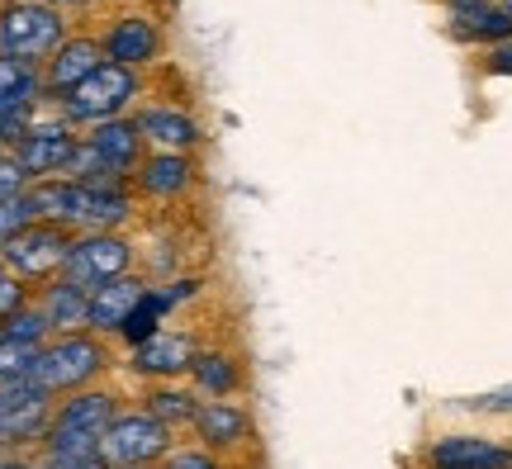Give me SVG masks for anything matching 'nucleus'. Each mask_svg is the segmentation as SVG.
Masks as SVG:
<instances>
[{
  "instance_id": "f3484780",
  "label": "nucleus",
  "mask_w": 512,
  "mask_h": 469,
  "mask_svg": "<svg viewBox=\"0 0 512 469\" xmlns=\"http://www.w3.org/2000/svg\"><path fill=\"white\" fill-rule=\"evenodd\" d=\"M147 280L143 275H119V280H110V285L91 289V323H86V332H124V323L133 318V308L143 304L147 294Z\"/></svg>"
},
{
  "instance_id": "f704fd0d",
  "label": "nucleus",
  "mask_w": 512,
  "mask_h": 469,
  "mask_svg": "<svg viewBox=\"0 0 512 469\" xmlns=\"http://www.w3.org/2000/svg\"><path fill=\"white\" fill-rule=\"evenodd\" d=\"M475 408H489V413H503V408H512V389H508V394H489V398H479Z\"/></svg>"
},
{
  "instance_id": "473e14b6",
  "label": "nucleus",
  "mask_w": 512,
  "mask_h": 469,
  "mask_svg": "<svg viewBox=\"0 0 512 469\" xmlns=\"http://www.w3.org/2000/svg\"><path fill=\"white\" fill-rule=\"evenodd\" d=\"M195 289H200V280H176L166 294H171V304H185V299H195Z\"/></svg>"
},
{
  "instance_id": "b1692460",
  "label": "nucleus",
  "mask_w": 512,
  "mask_h": 469,
  "mask_svg": "<svg viewBox=\"0 0 512 469\" xmlns=\"http://www.w3.org/2000/svg\"><path fill=\"white\" fill-rule=\"evenodd\" d=\"M200 403L204 398L195 389H181V384H157L152 394H147V413L162 422L166 432H181V427H195V417H200Z\"/></svg>"
},
{
  "instance_id": "f257e3e1",
  "label": "nucleus",
  "mask_w": 512,
  "mask_h": 469,
  "mask_svg": "<svg viewBox=\"0 0 512 469\" xmlns=\"http://www.w3.org/2000/svg\"><path fill=\"white\" fill-rule=\"evenodd\" d=\"M29 199H34L38 218L48 223H62L72 233H119L128 218H133V195L124 190V181H34L29 185Z\"/></svg>"
},
{
  "instance_id": "412c9836",
  "label": "nucleus",
  "mask_w": 512,
  "mask_h": 469,
  "mask_svg": "<svg viewBox=\"0 0 512 469\" xmlns=\"http://www.w3.org/2000/svg\"><path fill=\"white\" fill-rule=\"evenodd\" d=\"M38 313L48 318V327H53L57 337L86 332V323H91V294H86L81 285H67V280L57 275V280H48V289H43Z\"/></svg>"
},
{
  "instance_id": "4be33fe9",
  "label": "nucleus",
  "mask_w": 512,
  "mask_h": 469,
  "mask_svg": "<svg viewBox=\"0 0 512 469\" xmlns=\"http://www.w3.org/2000/svg\"><path fill=\"white\" fill-rule=\"evenodd\" d=\"M190 379H195L200 398H233L242 389V365L228 351H200L190 365Z\"/></svg>"
},
{
  "instance_id": "0eeeda50",
  "label": "nucleus",
  "mask_w": 512,
  "mask_h": 469,
  "mask_svg": "<svg viewBox=\"0 0 512 469\" xmlns=\"http://www.w3.org/2000/svg\"><path fill=\"white\" fill-rule=\"evenodd\" d=\"M138 95V72L133 67H119V62H105L100 72H91L76 91H67L57 100L62 119L67 124H105V119H124V109L133 105Z\"/></svg>"
},
{
  "instance_id": "dca6fc26",
  "label": "nucleus",
  "mask_w": 512,
  "mask_h": 469,
  "mask_svg": "<svg viewBox=\"0 0 512 469\" xmlns=\"http://www.w3.org/2000/svg\"><path fill=\"white\" fill-rule=\"evenodd\" d=\"M195 436L204 441V451H238L252 441V417L233 398H204L200 417H195Z\"/></svg>"
},
{
  "instance_id": "7ed1b4c3",
  "label": "nucleus",
  "mask_w": 512,
  "mask_h": 469,
  "mask_svg": "<svg viewBox=\"0 0 512 469\" xmlns=\"http://www.w3.org/2000/svg\"><path fill=\"white\" fill-rule=\"evenodd\" d=\"M110 365V351L95 332H67V337H53V342L38 351L34 370H29V384L48 389V394H81L91 389L100 370Z\"/></svg>"
},
{
  "instance_id": "a19ab883",
  "label": "nucleus",
  "mask_w": 512,
  "mask_h": 469,
  "mask_svg": "<svg viewBox=\"0 0 512 469\" xmlns=\"http://www.w3.org/2000/svg\"><path fill=\"white\" fill-rule=\"evenodd\" d=\"M0 152H5V143H0Z\"/></svg>"
},
{
  "instance_id": "1a4fd4ad",
  "label": "nucleus",
  "mask_w": 512,
  "mask_h": 469,
  "mask_svg": "<svg viewBox=\"0 0 512 469\" xmlns=\"http://www.w3.org/2000/svg\"><path fill=\"white\" fill-rule=\"evenodd\" d=\"M53 394L38 389L29 379H10L0 384V446H29L48 436L53 422Z\"/></svg>"
},
{
  "instance_id": "e433bc0d",
  "label": "nucleus",
  "mask_w": 512,
  "mask_h": 469,
  "mask_svg": "<svg viewBox=\"0 0 512 469\" xmlns=\"http://www.w3.org/2000/svg\"><path fill=\"white\" fill-rule=\"evenodd\" d=\"M0 469H43L34 460H19V455H0Z\"/></svg>"
},
{
  "instance_id": "4468645a",
  "label": "nucleus",
  "mask_w": 512,
  "mask_h": 469,
  "mask_svg": "<svg viewBox=\"0 0 512 469\" xmlns=\"http://www.w3.org/2000/svg\"><path fill=\"white\" fill-rule=\"evenodd\" d=\"M100 43H105V62L133 67V72L162 57V29H157L147 15H119L110 29H105Z\"/></svg>"
},
{
  "instance_id": "423d86ee",
  "label": "nucleus",
  "mask_w": 512,
  "mask_h": 469,
  "mask_svg": "<svg viewBox=\"0 0 512 469\" xmlns=\"http://www.w3.org/2000/svg\"><path fill=\"white\" fill-rule=\"evenodd\" d=\"M176 451V441L147 408H119V417L110 422V432L100 441V465L105 469H143L157 465Z\"/></svg>"
},
{
  "instance_id": "ea45409f",
  "label": "nucleus",
  "mask_w": 512,
  "mask_h": 469,
  "mask_svg": "<svg viewBox=\"0 0 512 469\" xmlns=\"http://www.w3.org/2000/svg\"><path fill=\"white\" fill-rule=\"evenodd\" d=\"M143 469H162V465H143Z\"/></svg>"
},
{
  "instance_id": "7c9ffc66",
  "label": "nucleus",
  "mask_w": 512,
  "mask_h": 469,
  "mask_svg": "<svg viewBox=\"0 0 512 469\" xmlns=\"http://www.w3.org/2000/svg\"><path fill=\"white\" fill-rule=\"evenodd\" d=\"M19 308H24V285H19L15 275L0 266V323H5L10 313H19Z\"/></svg>"
},
{
  "instance_id": "f8f14e48",
  "label": "nucleus",
  "mask_w": 512,
  "mask_h": 469,
  "mask_svg": "<svg viewBox=\"0 0 512 469\" xmlns=\"http://www.w3.org/2000/svg\"><path fill=\"white\" fill-rule=\"evenodd\" d=\"M427 469H512V446L494 436L446 432L422 451Z\"/></svg>"
},
{
  "instance_id": "a878e982",
  "label": "nucleus",
  "mask_w": 512,
  "mask_h": 469,
  "mask_svg": "<svg viewBox=\"0 0 512 469\" xmlns=\"http://www.w3.org/2000/svg\"><path fill=\"white\" fill-rule=\"evenodd\" d=\"M0 337H5V342H24V346H48L53 327H48V318H43L38 308H19V313H10V318L0 323Z\"/></svg>"
},
{
  "instance_id": "cd10ccee",
  "label": "nucleus",
  "mask_w": 512,
  "mask_h": 469,
  "mask_svg": "<svg viewBox=\"0 0 512 469\" xmlns=\"http://www.w3.org/2000/svg\"><path fill=\"white\" fill-rule=\"evenodd\" d=\"M29 223H38V209H34V199H29V190L15 199H0V247H5L19 228H29Z\"/></svg>"
},
{
  "instance_id": "20e7f679",
  "label": "nucleus",
  "mask_w": 512,
  "mask_h": 469,
  "mask_svg": "<svg viewBox=\"0 0 512 469\" xmlns=\"http://www.w3.org/2000/svg\"><path fill=\"white\" fill-rule=\"evenodd\" d=\"M67 43V19L62 10L43 5V0H10L0 10V57L15 62H48Z\"/></svg>"
},
{
  "instance_id": "9b49d317",
  "label": "nucleus",
  "mask_w": 512,
  "mask_h": 469,
  "mask_svg": "<svg viewBox=\"0 0 512 469\" xmlns=\"http://www.w3.org/2000/svg\"><path fill=\"white\" fill-rule=\"evenodd\" d=\"M38 95H43V72L34 62L0 57V143H5V152L29 128V109L38 105Z\"/></svg>"
},
{
  "instance_id": "bb28decb",
  "label": "nucleus",
  "mask_w": 512,
  "mask_h": 469,
  "mask_svg": "<svg viewBox=\"0 0 512 469\" xmlns=\"http://www.w3.org/2000/svg\"><path fill=\"white\" fill-rule=\"evenodd\" d=\"M38 351H43V346H24V342H5V337H0V384H10V379H29Z\"/></svg>"
},
{
  "instance_id": "2eb2a0df",
  "label": "nucleus",
  "mask_w": 512,
  "mask_h": 469,
  "mask_svg": "<svg viewBox=\"0 0 512 469\" xmlns=\"http://www.w3.org/2000/svg\"><path fill=\"white\" fill-rule=\"evenodd\" d=\"M100 67H105V43H100V38H67V43L48 57L43 91L62 100V95L76 91V86H81L91 72H100Z\"/></svg>"
},
{
  "instance_id": "a211bd4d",
  "label": "nucleus",
  "mask_w": 512,
  "mask_h": 469,
  "mask_svg": "<svg viewBox=\"0 0 512 469\" xmlns=\"http://www.w3.org/2000/svg\"><path fill=\"white\" fill-rule=\"evenodd\" d=\"M86 143L95 147V157L110 166L114 176H128V171L143 166V133H138L133 119H105V124H95L86 133Z\"/></svg>"
},
{
  "instance_id": "6ab92c4d",
  "label": "nucleus",
  "mask_w": 512,
  "mask_h": 469,
  "mask_svg": "<svg viewBox=\"0 0 512 469\" xmlns=\"http://www.w3.org/2000/svg\"><path fill=\"white\" fill-rule=\"evenodd\" d=\"M138 133H143V143H152L157 152H190V147L200 143V124L181 114L176 105H147L138 109Z\"/></svg>"
},
{
  "instance_id": "c9c22d12",
  "label": "nucleus",
  "mask_w": 512,
  "mask_h": 469,
  "mask_svg": "<svg viewBox=\"0 0 512 469\" xmlns=\"http://www.w3.org/2000/svg\"><path fill=\"white\" fill-rule=\"evenodd\" d=\"M43 469H105L100 460H48Z\"/></svg>"
},
{
  "instance_id": "6e6552de",
  "label": "nucleus",
  "mask_w": 512,
  "mask_h": 469,
  "mask_svg": "<svg viewBox=\"0 0 512 469\" xmlns=\"http://www.w3.org/2000/svg\"><path fill=\"white\" fill-rule=\"evenodd\" d=\"M128 266H133V242L124 233H81L67 266H62V280L91 294V289L128 275Z\"/></svg>"
},
{
  "instance_id": "2f4dec72",
  "label": "nucleus",
  "mask_w": 512,
  "mask_h": 469,
  "mask_svg": "<svg viewBox=\"0 0 512 469\" xmlns=\"http://www.w3.org/2000/svg\"><path fill=\"white\" fill-rule=\"evenodd\" d=\"M484 72L489 76H512V38L498 48H484Z\"/></svg>"
},
{
  "instance_id": "4c0bfd02",
  "label": "nucleus",
  "mask_w": 512,
  "mask_h": 469,
  "mask_svg": "<svg viewBox=\"0 0 512 469\" xmlns=\"http://www.w3.org/2000/svg\"><path fill=\"white\" fill-rule=\"evenodd\" d=\"M43 5H53V10H62V5H95V0H43Z\"/></svg>"
},
{
  "instance_id": "5701e85b",
  "label": "nucleus",
  "mask_w": 512,
  "mask_h": 469,
  "mask_svg": "<svg viewBox=\"0 0 512 469\" xmlns=\"http://www.w3.org/2000/svg\"><path fill=\"white\" fill-rule=\"evenodd\" d=\"M451 38L460 43H479V48H498L512 38V15L503 5H484V10H465V15H451Z\"/></svg>"
},
{
  "instance_id": "c85d7f7f",
  "label": "nucleus",
  "mask_w": 512,
  "mask_h": 469,
  "mask_svg": "<svg viewBox=\"0 0 512 469\" xmlns=\"http://www.w3.org/2000/svg\"><path fill=\"white\" fill-rule=\"evenodd\" d=\"M162 469H223V465H219V455L204 451V446L200 451H195V446H176V451L166 455Z\"/></svg>"
},
{
  "instance_id": "9d476101",
  "label": "nucleus",
  "mask_w": 512,
  "mask_h": 469,
  "mask_svg": "<svg viewBox=\"0 0 512 469\" xmlns=\"http://www.w3.org/2000/svg\"><path fill=\"white\" fill-rule=\"evenodd\" d=\"M76 143H81V138L72 133V124H67V119H53V124H29L15 138L10 157L24 166L29 185H34V181H53V176H62V171H67Z\"/></svg>"
},
{
  "instance_id": "c756f323",
  "label": "nucleus",
  "mask_w": 512,
  "mask_h": 469,
  "mask_svg": "<svg viewBox=\"0 0 512 469\" xmlns=\"http://www.w3.org/2000/svg\"><path fill=\"white\" fill-rule=\"evenodd\" d=\"M29 190V176H24V166L10 157V152H0V199H15Z\"/></svg>"
},
{
  "instance_id": "aec40b11",
  "label": "nucleus",
  "mask_w": 512,
  "mask_h": 469,
  "mask_svg": "<svg viewBox=\"0 0 512 469\" xmlns=\"http://www.w3.org/2000/svg\"><path fill=\"white\" fill-rule=\"evenodd\" d=\"M138 190L152 199H181L190 185H195V162L185 152H152L143 157V166L133 171Z\"/></svg>"
},
{
  "instance_id": "f03ea898",
  "label": "nucleus",
  "mask_w": 512,
  "mask_h": 469,
  "mask_svg": "<svg viewBox=\"0 0 512 469\" xmlns=\"http://www.w3.org/2000/svg\"><path fill=\"white\" fill-rule=\"evenodd\" d=\"M119 417V394L114 389H81L67 394L53 408L43 451L48 460H100V441L110 432V422Z\"/></svg>"
},
{
  "instance_id": "72a5a7b5",
  "label": "nucleus",
  "mask_w": 512,
  "mask_h": 469,
  "mask_svg": "<svg viewBox=\"0 0 512 469\" xmlns=\"http://www.w3.org/2000/svg\"><path fill=\"white\" fill-rule=\"evenodd\" d=\"M441 5H446V15H465V10H484L494 0H441Z\"/></svg>"
},
{
  "instance_id": "39448f33",
  "label": "nucleus",
  "mask_w": 512,
  "mask_h": 469,
  "mask_svg": "<svg viewBox=\"0 0 512 469\" xmlns=\"http://www.w3.org/2000/svg\"><path fill=\"white\" fill-rule=\"evenodd\" d=\"M72 247H76L72 228L38 218V223L19 228V233L0 247V266L15 275L19 285H43V280H57V275H62V266H67Z\"/></svg>"
},
{
  "instance_id": "393cba45",
  "label": "nucleus",
  "mask_w": 512,
  "mask_h": 469,
  "mask_svg": "<svg viewBox=\"0 0 512 469\" xmlns=\"http://www.w3.org/2000/svg\"><path fill=\"white\" fill-rule=\"evenodd\" d=\"M171 308H176V304H171V294L152 285L143 294V304L133 308V318L124 323V332H119V337H124V342H133V346L147 342V337H157V332H162V318L171 313Z\"/></svg>"
},
{
  "instance_id": "58836bf2",
  "label": "nucleus",
  "mask_w": 512,
  "mask_h": 469,
  "mask_svg": "<svg viewBox=\"0 0 512 469\" xmlns=\"http://www.w3.org/2000/svg\"><path fill=\"white\" fill-rule=\"evenodd\" d=\"M498 5H503V10H508V15H512V0H498Z\"/></svg>"
},
{
  "instance_id": "ddd939ff",
  "label": "nucleus",
  "mask_w": 512,
  "mask_h": 469,
  "mask_svg": "<svg viewBox=\"0 0 512 469\" xmlns=\"http://www.w3.org/2000/svg\"><path fill=\"white\" fill-rule=\"evenodd\" d=\"M200 356V346L190 332H157L147 342L133 346V375L138 379H157V384H171V379L190 375V365Z\"/></svg>"
}]
</instances>
